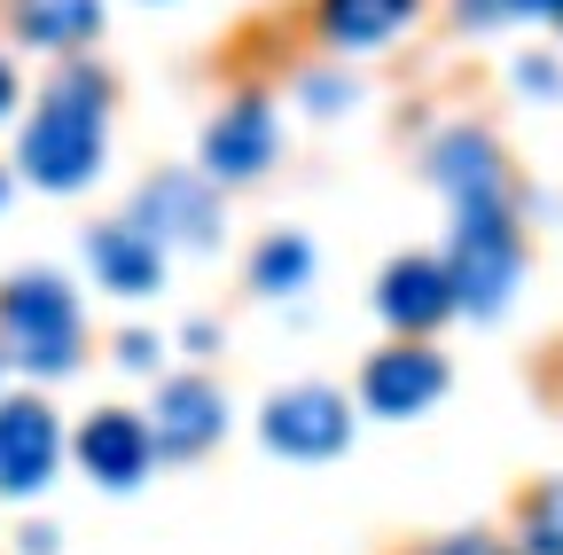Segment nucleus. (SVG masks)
Instances as JSON below:
<instances>
[{
    "label": "nucleus",
    "mask_w": 563,
    "mask_h": 555,
    "mask_svg": "<svg viewBox=\"0 0 563 555\" xmlns=\"http://www.w3.org/2000/svg\"><path fill=\"white\" fill-rule=\"evenodd\" d=\"M509 9H525V16H548V24H563V0H509Z\"/></svg>",
    "instance_id": "obj_20"
},
{
    "label": "nucleus",
    "mask_w": 563,
    "mask_h": 555,
    "mask_svg": "<svg viewBox=\"0 0 563 555\" xmlns=\"http://www.w3.org/2000/svg\"><path fill=\"white\" fill-rule=\"evenodd\" d=\"M9 102H16V79H9V63H0V118H9Z\"/></svg>",
    "instance_id": "obj_21"
},
{
    "label": "nucleus",
    "mask_w": 563,
    "mask_h": 555,
    "mask_svg": "<svg viewBox=\"0 0 563 555\" xmlns=\"http://www.w3.org/2000/svg\"><path fill=\"white\" fill-rule=\"evenodd\" d=\"M306 274H313V251H306L298 235H266V243H258V258H251V282H258L266 298H290Z\"/></svg>",
    "instance_id": "obj_16"
},
{
    "label": "nucleus",
    "mask_w": 563,
    "mask_h": 555,
    "mask_svg": "<svg viewBox=\"0 0 563 555\" xmlns=\"http://www.w3.org/2000/svg\"><path fill=\"white\" fill-rule=\"evenodd\" d=\"M157 454L165 462H188V454H203L211 439H220L228 431V399H220V384H211V376H173L165 391H157Z\"/></svg>",
    "instance_id": "obj_12"
},
{
    "label": "nucleus",
    "mask_w": 563,
    "mask_h": 555,
    "mask_svg": "<svg viewBox=\"0 0 563 555\" xmlns=\"http://www.w3.org/2000/svg\"><path fill=\"white\" fill-rule=\"evenodd\" d=\"M150 454H157V431L141 423V414H125V407H102V414L79 423V462H87L95 485H110V493H133V485L150 477Z\"/></svg>",
    "instance_id": "obj_9"
},
{
    "label": "nucleus",
    "mask_w": 563,
    "mask_h": 555,
    "mask_svg": "<svg viewBox=\"0 0 563 555\" xmlns=\"http://www.w3.org/2000/svg\"><path fill=\"white\" fill-rule=\"evenodd\" d=\"M258 431H266L274 454H290V462H329L352 439V399L329 391V384H290V391L266 399V423Z\"/></svg>",
    "instance_id": "obj_4"
},
{
    "label": "nucleus",
    "mask_w": 563,
    "mask_h": 555,
    "mask_svg": "<svg viewBox=\"0 0 563 555\" xmlns=\"http://www.w3.org/2000/svg\"><path fill=\"white\" fill-rule=\"evenodd\" d=\"M102 24L95 0H16V32L32 47H87Z\"/></svg>",
    "instance_id": "obj_15"
},
{
    "label": "nucleus",
    "mask_w": 563,
    "mask_h": 555,
    "mask_svg": "<svg viewBox=\"0 0 563 555\" xmlns=\"http://www.w3.org/2000/svg\"><path fill=\"white\" fill-rule=\"evenodd\" d=\"M415 16V0H321V32L336 47H384Z\"/></svg>",
    "instance_id": "obj_14"
},
{
    "label": "nucleus",
    "mask_w": 563,
    "mask_h": 555,
    "mask_svg": "<svg viewBox=\"0 0 563 555\" xmlns=\"http://www.w3.org/2000/svg\"><path fill=\"white\" fill-rule=\"evenodd\" d=\"M63 431L47 399H0V501H32L55 477Z\"/></svg>",
    "instance_id": "obj_5"
},
{
    "label": "nucleus",
    "mask_w": 563,
    "mask_h": 555,
    "mask_svg": "<svg viewBox=\"0 0 563 555\" xmlns=\"http://www.w3.org/2000/svg\"><path fill=\"white\" fill-rule=\"evenodd\" d=\"M439 391H446V360H439L422 336L384 344V353L361 368V399H368V414H384V423H407V414H422Z\"/></svg>",
    "instance_id": "obj_6"
},
{
    "label": "nucleus",
    "mask_w": 563,
    "mask_h": 555,
    "mask_svg": "<svg viewBox=\"0 0 563 555\" xmlns=\"http://www.w3.org/2000/svg\"><path fill=\"white\" fill-rule=\"evenodd\" d=\"M525 555H563V477L525 493Z\"/></svg>",
    "instance_id": "obj_17"
},
{
    "label": "nucleus",
    "mask_w": 563,
    "mask_h": 555,
    "mask_svg": "<svg viewBox=\"0 0 563 555\" xmlns=\"http://www.w3.org/2000/svg\"><path fill=\"white\" fill-rule=\"evenodd\" d=\"M274 165V110L258 95H235L203 125V173L211 180H258Z\"/></svg>",
    "instance_id": "obj_11"
},
{
    "label": "nucleus",
    "mask_w": 563,
    "mask_h": 555,
    "mask_svg": "<svg viewBox=\"0 0 563 555\" xmlns=\"http://www.w3.org/2000/svg\"><path fill=\"white\" fill-rule=\"evenodd\" d=\"M431 180L454 196V212H509V165L485 133H439L431 142Z\"/></svg>",
    "instance_id": "obj_8"
},
{
    "label": "nucleus",
    "mask_w": 563,
    "mask_h": 555,
    "mask_svg": "<svg viewBox=\"0 0 563 555\" xmlns=\"http://www.w3.org/2000/svg\"><path fill=\"white\" fill-rule=\"evenodd\" d=\"M0 196H9V180H0Z\"/></svg>",
    "instance_id": "obj_22"
},
{
    "label": "nucleus",
    "mask_w": 563,
    "mask_h": 555,
    "mask_svg": "<svg viewBox=\"0 0 563 555\" xmlns=\"http://www.w3.org/2000/svg\"><path fill=\"white\" fill-rule=\"evenodd\" d=\"M87 258H95V274H102V290H118V298H150L157 274H165V251H157V235L141 227V220L95 227V235H87Z\"/></svg>",
    "instance_id": "obj_13"
},
{
    "label": "nucleus",
    "mask_w": 563,
    "mask_h": 555,
    "mask_svg": "<svg viewBox=\"0 0 563 555\" xmlns=\"http://www.w3.org/2000/svg\"><path fill=\"white\" fill-rule=\"evenodd\" d=\"M422 555H501L485 532H454V540H439V547H422Z\"/></svg>",
    "instance_id": "obj_18"
},
{
    "label": "nucleus",
    "mask_w": 563,
    "mask_h": 555,
    "mask_svg": "<svg viewBox=\"0 0 563 555\" xmlns=\"http://www.w3.org/2000/svg\"><path fill=\"white\" fill-rule=\"evenodd\" d=\"M454 306H462V290H454V266L446 258H391L384 282H376V313L399 336H431Z\"/></svg>",
    "instance_id": "obj_7"
},
{
    "label": "nucleus",
    "mask_w": 563,
    "mask_h": 555,
    "mask_svg": "<svg viewBox=\"0 0 563 555\" xmlns=\"http://www.w3.org/2000/svg\"><path fill=\"white\" fill-rule=\"evenodd\" d=\"M454 290L462 313H501L517 274H525V243L509 227V212H454Z\"/></svg>",
    "instance_id": "obj_3"
},
{
    "label": "nucleus",
    "mask_w": 563,
    "mask_h": 555,
    "mask_svg": "<svg viewBox=\"0 0 563 555\" xmlns=\"http://www.w3.org/2000/svg\"><path fill=\"white\" fill-rule=\"evenodd\" d=\"M102 142H110V118H102V79H95V71H63V79L40 95L32 125H24L16 165H24L40 188L70 196V188H87V180H95Z\"/></svg>",
    "instance_id": "obj_1"
},
{
    "label": "nucleus",
    "mask_w": 563,
    "mask_h": 555,
    "mask_svg": "<svg viewBox=\"0 0 563 555\" xmlns=\"http://www.w3.org/2000/svg\"><path fill=\"white\" fill-rule=\"evenodd\" d=\"M0 336H9V360L32 376H63L79 368V306L55 274H16L0 282Z\"/></svg>",
    "instance_id": "obj_2"
},
{
    "label": "nucleus",
    "mask_w": 563,
    "mask_h": 555,
    "mask_svg": "<svg viewBox=\"0 0 563 555\" xmlns=\"http://www.w3.org/2000/svg\"><path fill=\"white\" fill-rule=\"evenodd\" d=\"M118 353H125V368H150V360H157V344H150V336H125Z\"/></svg>",
    "instance_id": "obj_19"
},
{
    "label": "nucleus",
    "mask_w": 563,
    "mask_h": 555,
    "mask_svg": "<svg viewBox=\"0 0 563 555\" xmlns=\"http://www.w3.org/2000/svg\"><path fill=\"white\" fill-rule=\"evenodd\" d=\"M133 220L150 227L157 243L211 251V235H220V196H211L203 180H188V173H157V180H141V203H133Z\"/></svg>",
    "instance_id": "obj_10"
}]
</instances>
